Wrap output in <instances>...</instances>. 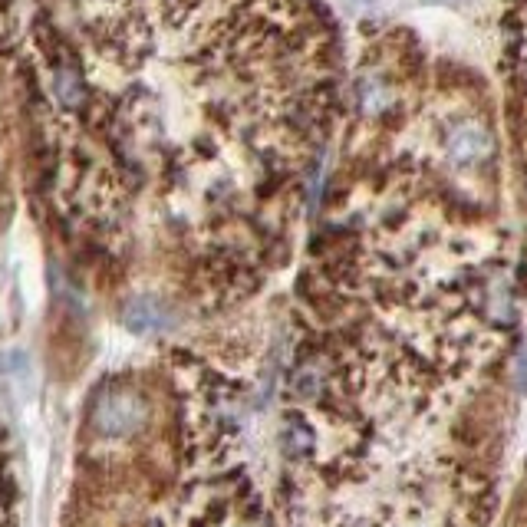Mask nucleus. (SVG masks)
I'll return each instance as SVG.
<instances>
[{
  "instance_id": "3",
  "label": "nucleus",
  "mask_w": 527,
  "mask_h": 527,
  "mask_svg": "<svg viewBox=\"0 0 527 527\" xmlns=\"http://www.w3.org/2000/svg\"><path fill=\"white\" fill-rule=\"evenodd\" d=\"M126 327L136 330V333H152V330H162L168 323V313L162 310V304H155V300L149 297H139L132 300V304L126 307Z\"/></svg>"
},
{
  "instance_id": "4",
  "label": "nucleus",
  "mask_w": 527,
  "mask_h": 527,
  "mask_svg": "<svg viewBox=\"0 0 527 527\" xmlns=\"http://www.w3.org/2000/svg\"><path fill=\"white\" fill-rule=\"evenodd\" d=\"M53 93L60 99L63 106H80L83 103V83H80V73L76 70H60L53 80Z\"/></svg>"
},
{
  "instance_id": "5",
  "label": "nucleus",
  "mask_w": 527,
  "mask_h": 527,
  "mask_svg": "<svg viewBox=\"0 0 527 527\" xmlns=\"http://www.w3.org/2000/svg\"><path fill=\"white\" fill-rule=\"evenodd\" d=\"M514 373H518V376H514V383H518V389L527 392V346L518 353V366H514Z\"/></svg>"
},
{
  "instance_id": "2",
  "label": "nucleus",
  "mask_w": 527,
  "mask_h": 527,
  "mask_svg": "<svg viewBox=\"0 0 527 527\" xmlns=\"http://www.w3.org/2000/svg\"><path fill=\"white\" fill-rule=\"evenodd\" d=\"M488 149H491L488 132L478 126L455 129L452 139H448V155H452L455 162H478V159H485Z\"/></svg>"
},
{
  "instance_id": "1",
  "label": "nucleus",
  "mask_w": 527,
  "mask_h": 527,
  "mask_svg": "<svg viewBox=\"0 0 527 527\" xmlns=\"http://www.w3.org/2000/svg\"><path fill=\"white\" fill-rule=\"evenodd\" d=\"M142 422V402L126 392H112V396L99 399V406L93 412V425L103 435H126L132 429H139Z\"/></svg>"
}]
</instances>
